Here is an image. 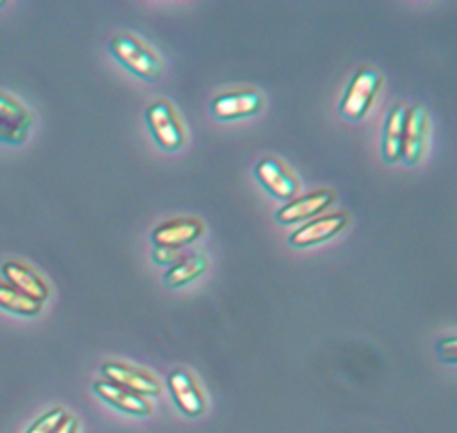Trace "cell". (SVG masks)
Masks as SVG:
<instances>
[{"mask_svg": "<svg viewBox=\"0 0 457 433\" xmlns=\"http://www.w3.org/2000/svg\"><path fill=\"white\" fill-rule=\"evenodd\" d=\"M109 48L112 55L125 66L129 68L134 75L146 78V80H155L162 73V62L161 59L139 39H136L130 34H116Z\"/></svg>", "mask_w": 457, "mask_h": 433, "instance_id": "cell-1", "label": "cell"}, {"mask_svg": "<svg viewBox=\"0 0 457 433\" xmlns=\"http://www.w3.org/2000/svg\"><path fill=\"white\" fill-rule=\"evenodd\" d=\"M382 87V75L373 66H362L352 78L343 102L341 114L348 119H362Z\"/></svg>", "mask_w": 457, "mask_h": 433, "instance_id": "cell-2", "label": "cell"}, {"mask_svg": "<svg viewBox=\"0 0 457 433\" xmlns=\"http://www.w3.org/2000/svg\"><path fill=\"white\" fill-rule=\"evenodd\" d=\"M146 123L157 144L164 150H179L184 141L186 134L184 128L173 110V107L166 100H157L146 109Z\"/></svg>", "mask_w": 457, "mask_h": 433, "instance_id": "cell-3", "label": "cell"}, {"mask_svg": "<svg viewBox=\"0 0 457 433\" xmlns=\"http://www.w3.org/2000/svg\"><path fill=\"white\" fill-rule=\"evenodd\" d=\"M261 107H262V94L253 87L221 93L211 103L214 118L223 121L252 116L257 110H261Z\"/></svg>", "mask_w": 457, "mask_h": 433, "instance_id": "cell-4", "label": "cell"}, {"mask_svg": "<svg viewBox=\"0 0 457 433\" xmlns=\"http://www.w3.org/2000/svg\"><path fill=\"white\" fill-rule=\"evenodd\" d=\"M346 223H348L346 212H334V214L320 216V217L311 219L309 223L302 225L300 228H296L291 233L289 242L295 248H307L316 242H323V241L334 237L336 233H339L346 226Z\"/></svg>", "mask_w": 457, "mask_h": 433, "instance_id": "cell-5", "label": "cell"}, {"mask_svg": "<svg viewBox=\"0 0 457 433\" xmlns=\"http://www.w3.org/2000/svg\"><path fill=\"white\" fill-rule=\"evenodd\" d=\"M428 135V116L423 105H414L407 109L405 128H403V143H402V157L405 162L414 164L421 159L427 148Z\"/></svg>", "mask_w": 457, "mask_h": 433, "instance_id": "cell-6", "label": "cell"}, {"mask_svg": "<svg viewBox=\"0 0 457 433\" xmlns=\"http://www.w3.org/2000/svg\"><path fill=\"white\" fill-rule=\"evenodd\" d=\"M255 175L259 182L264 185V189L271 192L275 198L287 200L295 196L298 191L296 176L275 157L262 159L255 167Z\"/></svg>", "mask_w": 457, "mask_h": 433, "instance_id": "cell-7", "label": "cell"}, {"mask_svg": "<svg viewBox=\"0 0 457 433\" xmlns=\"http://www.w3.org/2000/svg\"><path fill=\"white\" fill-rule=\"evenodd\" d=\"M334 200H336V194L330 189H320V191L303 194L286 203L277 212V221L282 225H291V223L303 221L307 217H314L316 214L325 210Z\"/></svg>", "mask_w": 457, "mask_h": 433, "instance_id": "cell-8", "label": "cell"}, {"mask_svg": "<svg viewBox=\"0 0 457 433\" xmlns=\"http://www.w3.org/2000/svg\"><path fill=\"white\" fill-rule=\"evenodd\" d=\"M204 233V223L196 217H175L159 225L152 232V241L155 246L180 248Z\"/></svg>", "mask_w": 457, "mask_h": 433, "instance_id": "cell-9", "label": "cell"}, {"mask_svg": "<svg viewBox=\"0 0 457 433\" xmlns=\"http://www.w3.org/2000/svg\"><path fill=\"white\" fill-rule=\"evenodd\" d=\"M104 376L107 378V381H112L123 388H129L130 392H136L139 396H154L161 390L159 381L150 376L148 372L125 365V364H118V362H109L102 367Z\"/></svg>", "mask_w": 457, "mask_h": 433, "instance_id": "cell-10", "label": "cell"}, {"mask_svg": "<svg viewBox=\"0 0 457 433\" xmlns=\"http://www.w3.org/2000/svg\"><path fill=\"white\" fill-rule=\"evenodd\" d=\"M168 385L173 394V399L177 401V404L184 413L195 417L204 412L205 403H204L202 392L187 371L179 369L171 372L168 378Z\"/></svg>", "mask_w": 457, "mask_h": 433, "instance_id": "cell-11", "label": "cell"}, {"mask_svg": "<svg viewBox=\"0 0 457 433\" xmlns=\"http://www.w3.org/2000/svg\"><path fill=\"white\" fill-rule=\"evenodd\" d=\"M2 273L7 278V283L29 296L34 301H45L48 298L46 283L27 266L20 262H5L2 266Z\"/></svg>", "mask_w": 457, "mask_h": 433, "instance_id": "cell-12", "label": "cell"}, {"mask_svg": "<svg viewBox=\"0 0 457 433\" xmlns=\"http://www.w3.org/2000/svg\"><path fill=\"white\" fill-rule=\"evenodd\" d=\"M95 390L100 397H104L107 403H111L112 406L123 412H129L134 415H146L152 410L150 403L143 396L130 392L129 388H123L112 381H96Z\"/></svg>", "mask_w": 457, "mask_h": 433, "instance_id": "cell-13", "label": "cell"}, {"mask_svg": "<svg viewBox=\"0 0 457 433\" xmlns=\"http://www.w3.org/2000/svg\"><path fill=\"white\" fill-rule=\"evenodd\" d=\"M407 107L398 103L391 109L386 127H384V141L382 153L387 162H396L402 159V143H403V128H405Z\"/></svg>", "mask_w": 457, "mask_h": 433, "instance_id": "cell-14", "label": "cell"}, {"mask_svg": "<svg viewBox=\"0 0 457 433\" xmlns=\"http://www.w3.org/2000/svg\"><path fill=\"white\" fill-rule=\"evenodd\" d=\"M207 257L202 251H193L189 255H184L177 264H173L166 274L164 283L168 287H180L189 283L191 280L198 278L207 269Z\"/></svg>", "mask_w": 457, "mask_h": 433, "instance_id": "cell-15", "label": "cell"}, {"mask_svg": "<svg viewBox=\"0 0 457 433\" xmlns=\"http://www.w3.org/2000/svg\"><path fill=\"white\" fill-rule=\"evenodd\" d=\"M0 306L21 315H36L41 310V303L30 299L9 283H0Z\"/></svg>", "mask_w": 457, "mask_h": 433, "instance_id": "cell-16", "label": "cell"}, {"mask_svg": "<svg viewBox=\"0 0 457 433\" xmlns=\"http://www.w3.org/2000/svg\"><path fill=\"white\" fill-rule=\"evenodd\" d=\"M29 118L30 114L14 98L0 93V121L9 125H18Z\"/></svg>", "mask_w": 457, "mask_h": 433, "instance_id": "cell-17", "label": "cell"}, {"mask_svg": "<svg viewBox=\"0 0 457 433\" xmlns=\"http://www.w3.org/2000/svg\"><path fill=\"white\" fill-rule=\"evenodd\" d=\"M66 419V413L62 408H55V410H50L48 413H45L43 417H39L30 428L27 433H54L61 424L62 421Z\"/></svg>", "mask_w": 457, "mask_h": 433, "instance_id": "cell-18", "label": "cell"}, {"mask_svg": "<svg viewBox=\"0 0 457 433\" xmlns=\"http://www.w3.org/2000/svg\"><path fill=\"white\" fill-rule=\"evenodd\" d=\"M30 121H32V118L25 119L18 125H9V123L0 121V141H9V143H14V144L23 143L25 137H27Z\"/></svg>", "mask_w": 457, "mask_h": 433, "instance_id": "cell-19", "label": "cell"}, {"mask_svg": "<svg viewBox=\"0 0 457 433\" xmlns=\"http://www.w3.org/2000/svg\"><path fill=\"white\" fill-rule=\"evenodd\" d=\"M184 257V253L180 251V248H166V246H157L154 251V260L157 264H164V266H173L177 264L180 258Z\"/></svg>", "mask_w": 457, "mask_h": 433, "instance_id": "cell-20", "label": "cell"}, {"mask_svg": "<svg viewBox=\"0 0 457 433\" xmlns=\"http://www.w3.org/2000/svg\"><path fill=\"white\" fill-rule=\"evenodd\" d=\"M439 349H441V356L448 362H455V339L450 337L446 340H443L439 344Z\"/></svg>", "mask_w": 457, "mask_h": 433, "instance_id": "cell-21", "label": "cell"}, {"mask_svg": "<svg viewBox=\"0 0 457 433\" xmlns=\"http://www.w3.org/2000/svg\"><path fill=\"white\" fill-rule=\"evenodd\" d=\"M75 431H77V421L73 417H66L54 433H75Z\"/></svg>", "mask_w": 457, "mask_h": 433, "instance_id": "cell-22", "label": "cell"}, {"mask_svg": "<svg viewBox=\"0 0 457 433\" xmlns=\"http://www.w3.org/2000/svg\"><path fill=\"white\" fill-rule=\"evenodd\" d=\"M0 5H4V2H0Z\"/></svg>", "mask_w": 457, "mask_h": 433, "instance_id": "cell-23", "label": "cell"}]
</instances>
